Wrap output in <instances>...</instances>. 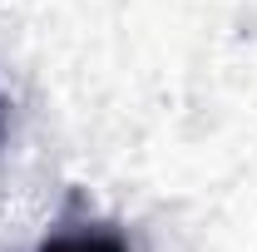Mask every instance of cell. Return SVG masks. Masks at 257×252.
I'll list each match as a JSON object with an SVG mask.
<instances>
[{
  "label": "cell",
  "mask_w": 257,
  "mask_h": 252,
  "mask_svg": "<svg viewBox=\"0 0 257 252\" xmlns=\"http://www.w3.org/2000/svg\"><path fill=\"white\" fill-rule=\"evenodd\" d=\"M40 252H128V242L109 222H79V227H60Z\"/></svg>",
  "instance_id": "1"
},
{
  "label": "cell",
  "mask_w": 257,
  "mask_h": 252,
  "mask_svg": "<svg viewBox=\"0 0 257 252\" xmlns=\"http://www.w3.org/2000/svg\"><path fill=\"white\" fill-rule=\"evenodd\" d=\"M0 134H5V99H0Z\"/></svg>",
  "instance_id": "2"
}]
</instances>
